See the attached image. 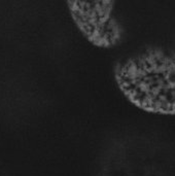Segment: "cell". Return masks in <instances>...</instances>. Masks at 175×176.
Instances as JSON below:
<instances>
[{"mask_svg":"<svg viewBox=\"0 0 175 176\" xmlns=\"http://www.w3.org/2000/svg\"><path fill=\"white\" fill-rule=\"evenodd\" d=\"M114 76L119 91L137 108L175 115V59L131 58L119 65Z\"/></svg>","mask_w":175,"mask_h":176,"instance_id":"cell-1","label":"cell"}]
</instances>
